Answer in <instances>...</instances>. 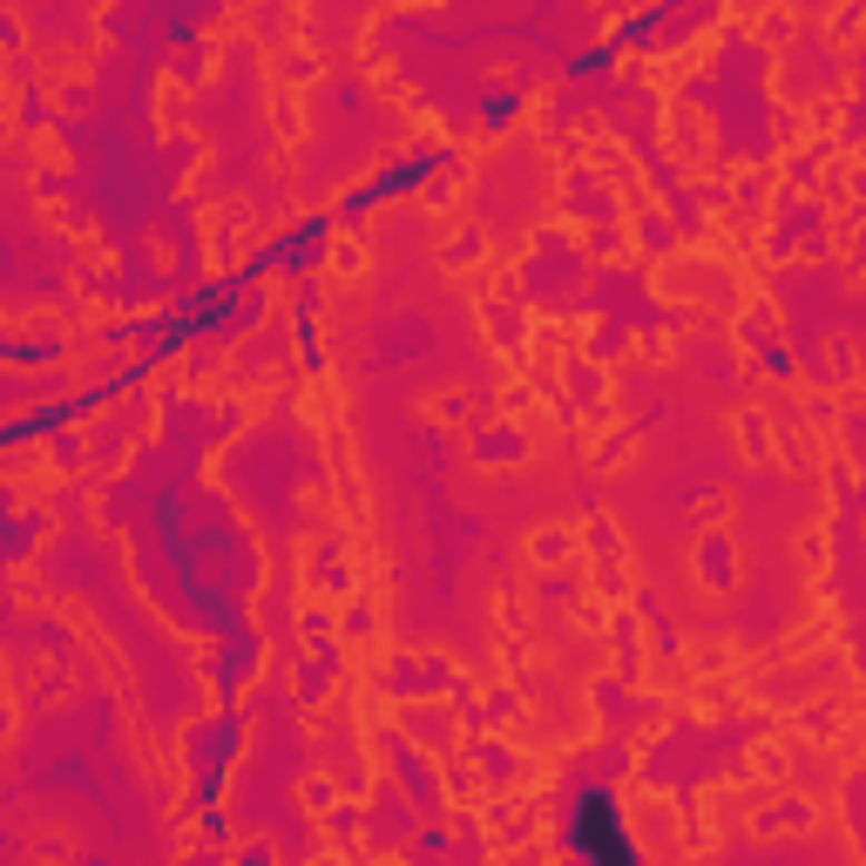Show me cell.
Here are the masks:
<instances>
[{"label":"cell","instance_id":"cell-1","mask_svg":"<svg viewBox=\"0 0 866 866\" xmlns=\"http://www.w3.org/2000/svg\"><path fill=\"white\" fill-rule=\"evenodd\" d=\"M569 846H575L582 859H602V866H630V839H623V826H617L610 793H582V799H575V813H569Z\"/></svg>","mask_w":866,"mask_h":866}]
</instances>
